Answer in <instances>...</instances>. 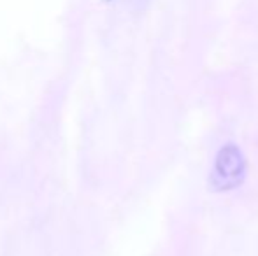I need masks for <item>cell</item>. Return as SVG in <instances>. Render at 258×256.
Here are the masks:
<instances>
[{
	"instance_id": "7a4b0ae2",
	"label": "cell",
	"mask_w": 258,
	"mask_h": 256,
	"mask_svg": "<svg viewBox=\"0 0 258 256\" xmlns=\"http://www.w3.org/2000/svg\"><path fill=\"white\" fill-rule=\"evenodd\" d=\"M123 2L132 7V9H143V7H146V4L150 2V0H123Z\"/></svg>"
},
{
	"instance_id": "6da1fadb",
	"label": "cell",
	"mask_w": 258,
	"mask_h": 256,
	"mask_svg": "<svg viewBox=\"0 0 258 256\" xmlns=\"http://www.w3.org/2000/svg\"><path fill=\"white\" fill-rule=\"evenodd\" d=\"M244 158L241 151L234 144H227L218 153L213 174H211V186L214 190H232L244 178Z\"/></svg>"
}]
</instances>
